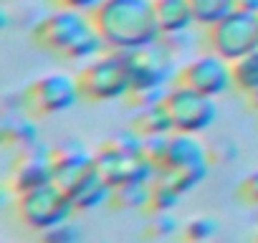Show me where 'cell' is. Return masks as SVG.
Returning a JSON list of instances; mask_svg holds the SVG:
<instances>
[{
    "mask_svg": "<svg viewBox=\"0 0 258 243\" xmlns=\"http://www.w3.org/2000/svg\"><path fill=\"white\" fill-rule=\"evenodd\" d=\"M187 3L192 8L195 26H203V28L223 21L238 8V0H187Z\"/></svg>",
    "mask_w": 258,
    "mask_h": 243,
    "instance_id": "ac0fdd59",
    "label": "cell"
},
{
    "mask_svg": "<svg viewBox=\"0 0 258 243\" xmlns=\"http://www.w3.org/2000/svg\"><path fill=\"white\" fill-rule=\"evenodd\" d=\"M205 43L225 61H238L258 48V16L235 8L223 21L205 28Z\"/></svg>",
    "mask_w": 258,
    "mask_h": 243,
    "instance_id": "52a82bcc",
    "label": "cell"
},
{
    "mask_svg": "<svg viewBox=\"0 0 258 243\" xmlns=\"http://www.w3.org/2000/svg\"><path fill=\"white\" fill-rule=\"evenodd\" d=\"M175 58L177 56L167 48V43L162 38L147 48L129 53V64H132V91H129L126 99H132V104L137 109L165 99V94H167L165 84L177 76Z\"/></svg>",
    "mask_w": 258,
    "mask_h": 243,
    "instance_id": "277c9868",
    "label": "cell"
},
{
    "mask_svg": "<svg viewBox=\"0 0 258 243\" xmlns=\"http://www.w3.org/2000/svg\"><path fill=\"white\" fill-rule=\"evenodd\" d=\"M182 198V193H177L165 177H155L150 183V198H147V205H145V215H157V213H172L177 200Z\"/></svg>",
    "mask_w": 258,
    "mask_h": 243,
    "instance_id": "e0dca14e",
    "label": "cell"
},
{
    "mask_svg": "<svg viewBox=\"0 0 258 243\" xmlns=\"http://www.w3.org/2000/svg\"><path fill=\"white\" fill-rule=\"evenodd\" d=\"M235 198L240 200V205H250V208L258 205V170L248 172V175L238 183Z\"/></svg>",
    "mask_w": 258,
    "mask_h": 243,
    "instance_id": "cb8c5ba5",
    "label": "cell"
},
{
    "mask_svg": "<svg viewBox=\"0 0 258 243\" xmlns=\"http://www.w3.org/2000/svg\"><path fill=\"white\" fill-rule=\"evenodd\" d=\"M81 238H84L81 228L76 223H71V220L58 223V225L38 233V240L41 243H81Z\"/></svg>",
    "mask_w": 258,
    "mask_h": 243,
    "instance_id": "7402d4cb",
    "label": "cell"
},
{
    "mask_svg": "<svg viewBox=\"0 0 258 243\" xmlns=\"http://www.w3.org/2000/svg\"><path fill=\"white\" fill-rule=\"evenodd\" d=\"M56 183V165H53V155H51V145H33L23 152H18V160L11 167V177H8V188L21 195L28 190H36L41 185Z\"/></svg>",
    "mask_w": 258,
    "mask_h": 243,
    "instance_id": "8fae6325",
    "label": "cell"
},
{
    "mask_svg": "<svg viewBox=\"0 0 258 243\" xmlns=\"http://www.w3.org/2000/svg\"><path fill=\"white\" fill-rule=\"evenodd\" d=\"M91 18L109 51L132 53L162 38L155 0H104Z\"/></svg>",
    "mask_w": 258,
    "mask_h": 243,
    "instance_id": "6da1fadb",
    "label": "cell"
},
{
    "mask_svg": "<svg viewBox=\"0 0 258 243\" xmlns=\"http://www.w3.org/2000/svg\"><path fill=\"white\" fill-rule=\"evenodd\" d=\"M76 101H81L76 76H69L63 71H48L43 76H36L18 94L21 111L33 116V119H46V116L63 114Z\"/></svg>",
    "mask_w": 258,
    "mask_h": 243,
    "instance_id": "5b68a950",
    "label": "cell"
},
{
    "mask_svg": "<svg viewBox=\"0 0 258 243\" xmlns=\"http://www.w3.org/2000/svg\"><path fill=\"white\" fill-rule=\"evenodd\" d=\"M185 243H190V240H185Z\"/></svg>",
    "mask_w": 258,
    "mask_h": 243,
    "instance_id": "f1b7e54d",
    "label": "cell"
},
{
    "mask_svg": "<svg viewBox=\"0 0 258 243\" xmlns=\"http://www.w3.org/2000/svg\"><path fill=\"white\" fill-rule=\"evenodd\" d=\"M94 160H96L99 175L111 188H119V185H126V183H152L157 177L155 165L145 155H137V152H129V150L119 147L111 137L104 140L96 147Z\"/></svg>",
    "mask_w": 258,
    "mask_h": 243,
    "instance_id": "ba28073f",
    "label": "cell"
},
{
    "mask_svg": "<svg viewBox=\"0 0 258 243\" xmlns=\"http://www.w3.org/2000/svg\"><path fill=\"white\" fill-rule=\"evenodd\" d=\"M31 38L38 48L66 61H91L106 48L91 13L69 8H56L43 16L31 28Z\"/></svg>",
    "mask_w": 258,
    "mask_h": 243,
    "instance_id": "7a4b0ae2",
    "label": "cell"
},
{
    "mask_svg": "<svg viewBox=\"0 0 258 243\" xmlns=\"http://www.w3.org/2000/svg\"><path fill=\"white\" fill-rule=\"evenodd\" d=\"M208 157H210V165H228L238 157V145L233 140H215L213 145H208Z\"/></svg>",
    "mask_w": 258,
    "mask_h": 243,
    "instance_id": "603a6c76",
    "label": "cell"
},
{
    "mask_svg": "<svg viewBox=\"0 0 258 243\" xmlns=\"http://www.w3.org/2000/svg\"><path fill=\"white\" fill-rule=\"evenodd\" d=\"M165 106L170 111L175 132H185V135L205 132L218 116V106H215L213 96H205V94H200L190 86H180V84H175L165 94Z\"/></svg>",
    "mask_w": 258,
    "mask_h": 243,
    "instance_id": "9c48e42d",
    "label": "cell"
},
{
    "mask_svg": "<svg viewBox=\"0 0 258 243\" xmlns=\"http://www.w3.org/2000/svg\"><path fill=\"white\" fill-rule=\"evenodd\" d=\"M0 140H3L6 147L16 150V152H23L33 145L41 142L38 137V125L36 119L28 116V114H18V116H8L3 119V127H0Z\"/></svg>",
    "mask_w": 258,
    "mask_h": 243,
    "instance_id": "9a60e30c",
    "label": "cell"
},
{
    "mask_svg": "<svg viewBox=\"0 0 258 243\" xmlns=\"http://www.w3.org/2000/svg\"><path fill=\"white\" fill-rule=\"evenodd\" d=\"M215 233H218V218L213 215H195L182 225V240L190 243H210Z\"/></svg>",
    "mask_w": 258,
    "mask_h": 243,
    "instance_id": "ffe728a7",
    "label": "cell"
},
{
    "mask_svg": "<svg viewBox=\"0 0 258 243\" xmlns=\"http://www.w3.org/2000/svg\"><path fill=\"white\" fill-rule=\"evenodd\" d=\"M155 6H157V21L162 36L187 33L195 26V16L187 0H155Z\"/></svg>",
    "mask_w": 258,
    "mask_h": 243,
    "instance_id": "4fadbf2b",
    "label": "cell"
},
{
    "mask_svg": "<svg viewBox=\"0 0 258 243\" xmlns=\"http://www.w3.org/2000/svg\"><path fill=\"white\" fill-rule=\"evenodd\" d=\"M175 84L180 86H190L205 96H223L230 89H235L233 84V64L225 61L223 56L208 51L203 56L190 58L187 64H182L177 69Z\"/></svg>",
    "mask_w": 258,
    "mask_h": 243,
    "instance_id": "30bf717a",
    "label": "cell"
},
{
    "mask_svg": "<svg viewBox=\"0 0 258 243\" xmlns=\"http://www.w3.org/2000/svg\"><path fill=\"white\" fill-rule=\"evenodd\" d=\"M13 213H16L18 223L26 225L28 230L43 233L58 223L71 220V215L76 213V205H74L71 195L58 183H48L36 190L16 195Z\"/></svg>",
    "mask_w": 258,
    "mask_h": 243,
    "instance_id": "8992f818",
    "label": "cell"
},
{
    "mask_svg": "<svg viewBox=\"0 0 258 243\" xmlns=\"http://www.w3.org/2000/svg\"><path fill=\"white\" fill-rule=\"evenodd\" d=\"M233 84L240 94H248L258 89V48L248 56L233 61Z\"/></svg>",
    "mask_w": 258,
    "mask_h": 243,
    "instance_id": "d6986e66",
    "label": "cell"
},
{
    "mask_svg": "<svg viewBox=\"0 0 258 243\" xmlns=\"http://www.w3.org/2000/svg\"><path fill=\"white\" fill-rule=\"evenodd\" d=\"M255 243H258V230H255Z\"/></svg>",
    "mask_w": 258,
    "mask_h": 243,
    "instance_id": "83f0119b",
    "label": "cell"
},
{
    "mask_svg": "<svg viewBox=\"0 0 258 243\" xmlns=\"http://www.w3.org/2000/svg\"><path fill=\"white\" fill-rule=\"evenodd\" d=\"M150 220L142 228V238L147 240H160V238H170L175 230H182V225L175 220L172 213H157V215H147Z\"/></svg>",
    "mask_w": 258,
    "mask_h": 243,
    "instance_id": "44dd1931",
    "label": "cell"
},
{
    "mask_svg": "<svg viewBox=\"0 0 258 243\" xmlns=\"http://www.w3.org/2000/svg\"><path fill=\"white\" fill-rule=\"evenodd\" d=\"M129 127H132L137 135H142V137H157V135H172L175 132L170 111L165 106V99L155 101V104H147V106H140L135 111L132 125Z\"/></svg>",
    "mask_w": 258,
    "mask_h": 243,
    "instance_id": "5bb4252c",
    "label": "cell"
},
{
    "mask_svg": "<svg viewBox=\"0 0 258 243\" xmlns=\"http://www.w3.org/2000/svg\"><path fill=\"white\" fill-rule=\"evenodd\" d=\"M238 8H240V11H248V13H255V16H258V0H238Z\"/></svg>",
    "mask_w": 258,
    "mask_h": 243,
    "instance_id": "4316f807",
    "label": "cell"
},
{
    "mask_svg": "<svg viewBox=\"0 0 258 243\" xmlns=\"http://www.w3.org/2000/svg\"><path fill=\"white\" fill-rule=\"evenodd\" d=\"M104 0H53L56 8H69V11H81V13H94Z\"/></svg>",
    "mask_w": 258,
    "mask_h": 243,
    "instance_id": "d4e9b609",
    "label": "cell"
},
{
    "mask_svg": "<svg viewBox=\"0 0 258 243\" xmlns=\"http://www.w3.org/2000/svg\"><path fill=\"white\" fill-rule=\"evenodd\" d=\"M243 96H245V104H248V109L258 114V89H253V91H248V94H243Z\"/></svg>",
    "mask_w": 258,
    "mask_h": 243,
    "instance_id": "484cf974",
    "label": "cell"
},
{
    "mask_svg": "<svg viewBox=\"0 0 258 243\" xmlns=\"http://www.w3.org/2000/svg\"><path fill=\"white\" fill-rule=\"evenodd\" d=\"M53 165H56V183H58L71 198H74L86 183H91V180L99 175L94 152L89 155L86 150H84V152L66 155V157H56Z\"/></svg>",
    "mask_w": 258,
    "mask_h": 243,
    "instance_id": "7c38bea8",
    "label": "cell"
},
{
    "mask_svg": "<svg viewBox=\"0 0 258 243\" xmlns=\"http://www.w3.org/2000/svg\"><path fill=\"white\" fill-rule=\"evenodd\" d=\"M81 101L104 104L126 99L132 91V64L124 51H106L86 61L76 74Z\"/></svg>",
    "mask_w": 258,
    "mask_h": 243,
    "instance_id": "3957f363",
    "label": "cell"
},
{
    "mask_svg": "<svg viewBox=\"0 0 258 243\" xmlns=\"http://www.w3.org/2000/svg\"><path fill=\"white\" fill-rule=\"evenodd\" d=\"M150 198V183H126L119 188H111L106 208L111 210H145Z\"/></svg>",
    "mask_w": 258,
    "mask_h": 243,
    "instance_id": "2e32d148",
    "label": "cell"
}]
</instances>
